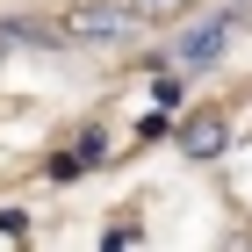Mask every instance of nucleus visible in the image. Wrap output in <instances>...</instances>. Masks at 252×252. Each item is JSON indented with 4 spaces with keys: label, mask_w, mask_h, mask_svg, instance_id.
<instances>
[{
    "label": "nucleus",
    "mask_w": 252,
    "mask_h": 252,
    "mask_svg": "<svg viewBox=\"0 0 252 252\" xmlns=\"http://www.w3.org/2000/svg\"><path fill=\"white\" fill-rule=\"evenodd\" d=\"M223 144H231L223 108H209V116H188V123H180V152H188V158H223Z\"/></svg>",
    "instance_id": "nucleus-3"
},
{
    "label": "nucleus",
    "mask_w": 252,
    "mask_h": 252,
    "mask_svg": "<svg viewBox=\"0 0 252 252\" xmlns=\"http://www.w3.org/2000/svg\"><path fill=\"white\" fill-rule=\"evenodd\" d=\"M152 94H158V108L173 116V108H180V79H166V72H158V87H152Z\"/></svg>",
    "instance_id": "nucleus-6"
},
{
    "label": "nucleus",
    "mask_w": 252,
    "mask_h": 252,
    "mask_svg": "<svg viewBox=\"0 0 252 252\" xmlns=\"http://www.w3.org/2000/svg\"><path fill=\"white\" fill-rule=\"evenodd\" d=\"M58 29H65V43H130L144 29V15H137V0H87Z\"/></svg>",
    "instance_id": "nucleus-1"
},
{
    "label": "nucleus",
    "mask_w": 252,
    "mask_h": 252,
    "mask_svg": "<svg viewBox=\"0 0 252 252\" xmlns=\"http://www.w3.org/2000/svg\"><path fill=\"white\" fill-rule=\"evenodd\" d=\"M94 166H108V137H101V130H87L72 152H58L43 173H51V180H79V173H94Z\"/></svg>",
    "instance_id": "nucleus-4"
},
{
    "label": "nucleus",
    "mask_w": 252,
    "mask_h": 252,
    "mask_svg": "<svg viewBox=\"0 0 252 252\" xmlns=\"http://www.w3.org/2000/svg\"><path fill=\"white\" fill-rule=\"evenodd\" d=\"M238 29H245V15H238V7H223V15H202V22H188V29L166 43V58H173L180 72H194V65H216V58L238 43Z\"/></svg>",
    "instance_id": "nucleus-2"
},
{
    "label": "nucleus",
    "mask_w": 252,
    "mask_h": 252,
    "mask_svg": "<svg viewBox=\"0 0 252 252\" xmlns=\"http://www.w3.org/2000/svg\"><path fill=\"white\" fill-rule=\"evenodd\" d=\"M180 7H194V0H137V15H144V22H166V15H180Z\"/></svg>",
    "instance_id": "nucleus-5"
}]
</instances>
